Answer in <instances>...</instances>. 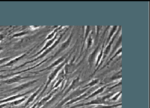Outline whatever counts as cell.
<instances>
[{"mask_svg":"<svg viewBox=\"0 0 150 108\" xmlns=\"http://www.w3.org/2000/svg\"><path fill=\"white\" fill-rule=\"evenodd\" d=\"M121 93L120 92V93H119L117 95V96H116L115 97H114V98H113L112 99V101H115V100H116V99L118 98V96H120V95H121Z\"/></svg>","mask_w":150,"mask_h":108,"instance_id":"16","label":"cell"},{"mask_svg":"<svg viewBox=\"0 0 150 108\" xmlns=\"http://www.w3.org/2000/svg\"><path fill=\"white\" fill-rule=\"evenodd\" d=\"M26 94H18V95H15V96H13L11 97H9L6 99H2V100H0V105H1V104H4V103H7L8 102H11L15 101V99L19 98L21 96H23L24 95H25Z\"/></svg>","mask_w":150,"mask_h":108,"instance_id":"3","label":"cell"},{"mask_svg":"<svg viewBox=\"0 0 150 108\" xmlns=\"http://www.w3.org/2000/svg\"><path fill=\"white\" fill-rule=\"evenodd\" d=\"M0 72H1V71H0Z\"/></svg>","mask_w":150,"mask_h":108,"instance_id":"22","label":"cell"},{"mask_svg":"<svg viewBox=\"0 0 150 108\" xmlns=\"http://www.w3.org/2000/svg\"><path fill=\"white\" fill-rule=\"evenodd\" d=\"M70 39H69V40L67 41V45H66V43H64V44H63V45H62V49H65V47H67V46L69 45V41H70Z\"/></svg>","mask_w":150,"mask_h":108,"instance_id":"14","label":"cell"},{"mask_svg":"<svg viewBox=\"0 0 150 108\" xmlns=\"http://www.w3.org/2000/svg\"><path fill=\"white\" fill-rule=\"evenodd\" d=\"M25 34V33H18V34H15L14 36V37H17V36H21V35H23V34Z\"/></svg>","mask_w":150,"mask_h":108,"instance_id":"17","label":"cell"},{"mask_svg":"<svg viewBox=\"0 0 150 108\" xmlns=\"http://www.w3.org/2000/svg\"><path fill=\"white\" fill-rule=\"evenodd\" d=\"M104 88H100V89H98V91H96L94 93H93L92 94V95H91V96L89 97V98H92V97H94V96H95L96 95H97V94H99V93H102L103 91V90H104Z\"/></svg>","mask_w":150,"mask_h":108,"instance_id":"9","label":"cell"},{"mask_svg":"<svg viewBox=\"0 0 150 108\" xmlns=\"http://www.w3.org/2000/svg\"><path fill=\"white\" fill-rule=\"evenodd\" d=\"M87 96V94H83V95H82V96H79V97H78L77 98H76V99H73V100L70 101L69 102L67 103V105H70V104L74 103V102H76V101H77L81 100V99H82V98H84V97H85V96Z\"/></svg>","mask_w":150,"mask_h":108,"instance_id":"8","label":"cell"},{"mask_svg":"<svg viewBox=\"0 0 150 108\" xmlns=\"http://www.w3.org/2000/svg\"><path fill=\"white\" fill-rule=\"evenodd\" d=\"M64 58L63 57L62 58H60V59H59L58 60V61H56L55 63H54V64H52V65H51V66H50L49 68H48V69H50L51 68H53V67H54V66H55V65H57V64H59L60 62H61L62 61V60H63V59H64Z\"/></svg>","mask_w":150,"mask_h":108,"instance_id":"12","label":"cell"},{"mask_svg":"<svg viewBox=\"0 0 150 108\" xmlns=\"http://www.w3.org/2000/svg\"><path fill=\"white\" fill-rule=\"evenodd\" d=\"M8 105V103H4V104H1L0 105V108H3L4 107H6Z\"/></svg>","mask_w":150,"mask_h":108,"instance_id":"18","label":"cell"},{"mask_svg":"<svg viewBox=\"0 0 150 108\" xmlns=\"http://www.w3.org/2000/svg\"><path fill=\"white\" fill-rule=\"evenodd\" d=\"M37 103L35 104V105L33 106H32V108H35V107H37Z\"/></svg>","mask_w":150,"mask_h":108,"instance_id":"20","label":"cell"},{"mask_svg":"<svg viewBox=\"0 0 150 108\" xmlns=\"http://www.w3.org/2000/svg\"><path fill=\"white\" fill-rule=\"evenodd\" d=\"M116 106H98L97 107H95L94 108H112L113 107H115Z\"/></svg>","mask_w":150,"mask_h":108,"instance_id":"13","label":"cell"},{"mask_svg":"<svg viewBox=\"0 0 150 108\" xmlns=\"http://www.w3.org/2000/svg\"><path fill=\"white\" fill-rule=\"evenodd\" d=\"M52 94H50L48 95V96H47V97L44 98L43 99H42V100H41L40 101L38 102L37 103V106L38 107L42 106L43 105H45V103H46L48 100H49V99L52 98Z\"/></svg>","mask_w":150,"mask_h":108,"instance_id":"7","label":"cell"},{"mask_svg":"<svg viewBox=\"0 0 150 108\" xmlns=\"http://www.w3.org/2000/svg\"><path fill=\"white\" fill-rule=\"evenodd\" d=\"M25 77H23L20 76H16L12 77V78L8 79L6 81H4V83L5 84H13L15 83H18V82H19L20 81H21V79H23Z\"/></svg>","mask_w":150,"mask_h":108,"instance_id":"4","label":"cell"},{"mask_svg":"<svg viewBox=\"0 0 150 108\" xmlns=\"http://www.w3.org/2000/svg\"><path fill=\"white\" fill-rule=\"evenodd\" d=\"M7 76H4V75H0V79H2L3 78H4V77H6Z\"/></svg>","mask_w":150,"mask_h":108,"instance_id":"19","label":"cell"},{"mask_svg":"<svg viewBox=\"0 0 150 108\" xmlns=\"http://www.w3.org/2000/svg\"><path fill=\"white\" fill-rule=\"evenodd\" d=\"M40 89H38L36 92L35 93H34L32 96H31L28 99V100H27V101H26V104H25V106H28V105H30V104L32 102H33V100L35 99V97H36L37 95H38V94L40 92Z\"/></svg>","mask_w":150,"mask_h":108,"instance_id":"6","label":"cell"},{"mask_svg":"<svg viewBox=\"0 0 150 108\" xmlns=\"http://www.w3.org/2000/svg\"><path fill=\"white\" fill-rule=\"evenodd\" d=\"M2 49H3L2 47H0V52H1V51H2Z\"/></svg>","mask_w":150,"mask_h":108,"instance_id":"21","label":"cell"},{"mask_svg":"<svg viewBox=\"0 0 150 108\" xmlns=\"http://www.w3.org/2000/svg\"><path fill=\"white\" fill-rule=\"evenodd\" d=\"M35 82H37V81H31V82H28V83H25L21 84L19 86H18L16 88H15L11 89V91L14 92H20L21 91H23V89H26V88H28V87H30V86H32L33 84H34Z\"/></svg>","mask_w":150,"mask_h":108,"instance_id":"1","label":"cell"},{"mask_svg":"<svg viewBox=\"0 0 150 108\" xmlns=\"http://www.w3.org/2000/svg\"><path fill=\"white\" fill-rule=\"evenodd\" d=\"M98 79H97V80H95V81H94L93 82H92V83H89V84H88V85H89V86H93V85H94L95 84H96L97 83H98Z\"/></svg>","mask_w":150,"mask_h":108,"instance_id":"15","label":"cell"},{"mask_svg":"<svg viewBox=\"0 0 150 108\" xmlns=\"http://www.w3.org/2000/svg\"><path fill=\"white\" fill-rule=\"evenodd\" d=\"M109 96H104L102 98H99L96 100H93L91 101L90 102H88L85 104L84 105H101V104H105V99L109 98Z\"/></svg>","mask_w":150,"mask_h":108,"instance_id":"2","label":"cell"},{"mask_svg":"<svg viewBox=\"0 0 150 108\" xmlns=\"http://www.w3.org/2000/svg\"><path fill=\"white\" fill-rule=\"evenodd\" d=\"M10 58H6L0 59V66L2 65L3 63L7 62L8 60H10Z\"/></svg>","mask_w":150,"mask_h":108,"instance_id":"11","label":"cell"},{"mask_svg":"<svg viewBox=\"0 0 150 108\" xmlns=\"http://www.w3.org/2000/svg\"><path fill=\"white\" fill-rule=\"evenodd\" d=\"M25 55H26L25 54H22L21 56H19V57H18V58H15V59H14L11 60V61H10V62H8L7 64H4V66H3V67L10 66H12V65H13V64H15V63H16L18 61H20V59H21L22 58H23L25 56Z\"/></svg>","mask_w":150,"mask_h":108,"instance_id":"5","label":"cell"},{"mask_svg":"<svg viewBox=\"0 0 150 108\" xmlns=\"http://www.w3.org/2000/svg\"><path fill=\"white\" fill-rule=\"evenodd\" d=\"M25 99H26V97L23 98H21V99H20V100H17L16 101L13 102V104L14 105H20V104H21L22 102H23L25 100Z\"/></svg>","mask_w":150,"mask_h":108,"instance_id":"10","label":"cell"}]
</instances>
